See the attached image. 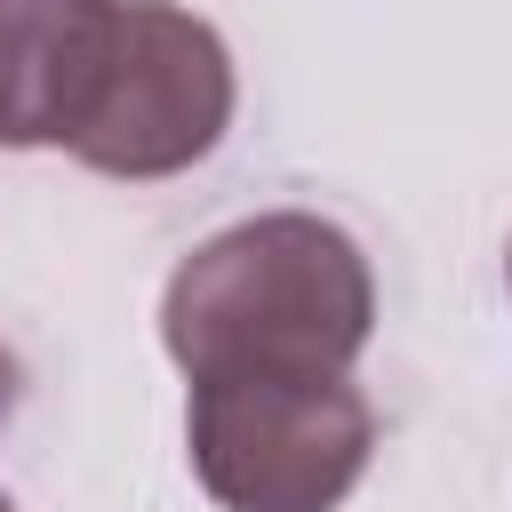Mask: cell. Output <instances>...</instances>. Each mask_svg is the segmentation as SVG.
I'll use <instances>...</instances> for the list:
<instances>
[{
    "label": "cell",
    "instance_id": "6da1fadb",
    "mask_svg": "<svg viewBox=\"0 0 512 512\" xmlns=\"http://www.w3.org/2000/svg\"><path fill=\"white\" fill-rule=\"evenodd\" d=\"M376 336L360 240L312 208H272L200 240L160 288V344L184 384L208 376H352Z\"/></svg>",
    "mask_w": 512,
    "mask_h": 512
},
{
    "label": "cell",
    "instance_id": "7a4b0ae2",
    "mask_svg": "<svg viewBox=\"0 0 512 512\" xmlns=\"http://www.w3.org/2000/svg\"><path fill=\"white\" fill-rule=\"evenodd\" d=\"M184 448L224 512H336L368 472L376 408L352 376H208Z\"/></svg>",
    "mask_w": 512,
    "mask_h": 512
},
{
    "label": "cell",
    "instance_id": "3957f363",
    "mask_svg": "<svg viewBox=\"0 0 512 512\" xmlns=\"http://www.w3.org/2000/svg\"><path fill=\"white\" fill-rule=\"evenodd\" d=\"M232 48L176 0H120L112 64L72 128V160L120 184H160L208 160L232 128Z\"/></svg>",
    "mask_w": 512,
    "mask_h": 512
},
{
    "label": "cell",
    "instance_id": "277c9868",
    "mask_svg": "<svg viewBox=\"0 0 512 512\" xmlns=\"http://www.w3.org/2000/svg\"><path fill=\"white\" fill-rule=\"evenodd\" d=\"M120 0H0V144H72L104 64Z\"/></svg>",
    "mask_w": 512,
    "mask_h": 512
},
{
    "label": "cell",
    "instance_id": "5b68a950",
    "mask_svg": "<svg viewBox=\"0 0 512 512\" xmlns=\"http://www.w3.org/2000/svg\"><path fill=\"white\" fill-rule=\"evenodd\" d=\"M8 416H16V360L0 352V424H8Z\"/></svg>",
    "mask_w": 512,
    "mask_h": 512
},
{
    "label": "cell",
    "instance_id": "8992f818",
    "mask_svg": "<svg viewBox=\"0 0 512 512\" xmlns=\"http://www.w3.org/2000/svg\"><path fill=\"white\" fill-rule=\"evenodd\" d=\"M0 512H16V504H8V496H0Z\"/></svg>",
    "mask_w": 512,
    "mask_h": 512
},
{
    "label": "cell",
    "instance_id": "52a82bcc",
    "mask_svg": "<svg viewBox=\"0 0 512 512\" xmlns=\"http://www.w3.org/2000/svg\"><path fill=\"white\" fill-rule=\"evenodd\" d=\"M504 280H512V256H504Z\"/></svg>",
    "mask_w": 512,
    "mask_h": 512
}]
</instances>
